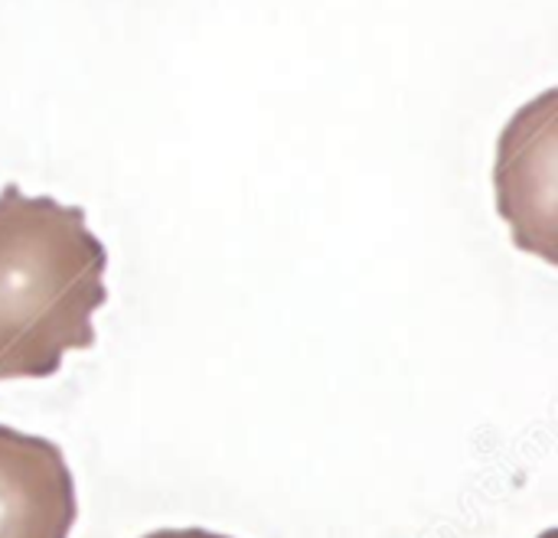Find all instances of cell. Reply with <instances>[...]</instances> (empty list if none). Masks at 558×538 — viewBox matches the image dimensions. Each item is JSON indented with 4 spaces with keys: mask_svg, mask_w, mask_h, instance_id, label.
<instances>
[{
    "mask_svg": "<svg viewBox=\"0 0 558 538\" xmlns=\"http://www.w3.org/2000/svg\"><path fill=\"white\" fill-rule=\"evenodd\" d=\"M144 538H229L219 536V533H209V529H157Z\"/></svg>",
    "mask_w": 558,
    "mask_h": 538,
    "instance_id": "277c9868",
    "label": "cell"
},
{
    "mask_svg": "<svg viewBox=\"0 0 558 538\" xmlns=\"http://www.w3.org/2000/svg\"><path fill=\"white\" fill-rule=\"evenodd\" d=\"M558 95L543 91L526 101L500 134L497 147V206L513 242L556 265V147Z\"/></svg>",
    "mask_w": 558,
    "mask_h": 538,
    "instance_id": "7a4b0ae2",
    "label": "cell"
},
{
    "mask_svg": "<svg viewBox=\"0 0 558 538\" xmlns=\"http://www.w3.org/2000/svg\"><path fill=\"white\" fill-rule=\"evenodd\" d=\"M105 268L85 209L26 196L16 183L0 189V382L49 379L65 353L95 346Z\"/></svg>",
    "mask_w": 558,
    "mask_h": 538,
    "instance_id": "6da1fadb",
    "label": "cell"
},
{
    "mask_svg": "<svg viewBox=\"0 0 558 538\" xmlns=\"http://www.w3.org/2000/svg\"><path fill=\"white\" fill-rule=\"evenodd\" d=\"M78 516L62 451L0 425V538H69Z\"/></svg>",
    "mask_w": 558,
    "mask_h": 538,
    "instance_id": "3957f363",
    "label": "cell"
}]
</instances>
